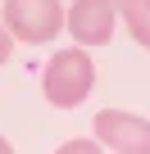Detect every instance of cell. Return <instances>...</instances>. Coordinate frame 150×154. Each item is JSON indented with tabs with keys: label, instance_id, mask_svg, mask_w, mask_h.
<instances>
[{
	"label": "cell",
	"instance_id": "3957f363",
	"mask_svg": "<svg viewBox=\"0 0 150 154\" xmlns=\"http://www.w3.org/2000/svg\"><path fill=\"white\" fill-rule=\"evenodd\" d=\"M96 145H109L118 154H150V122L123 109H100L96 113Z\"/></svg>",
	"mask_w": 150,
	"mask_h": 154
},
{
	"label": "cell",
	"instance_id": "ba28073f",
	"mask_svg": "<svg viewBox=\"0 0 150 154\" xmlns=\"http://www.w3.org/2000/svg\"><path fill=\"white\" fill-rule=\"evenodd\" d=\"M0 154H14V145H9V140H5V136H0Z\"/></svg>",
	"mask_w": 150,
	"mask_h": 154
},
{
	"label": "cell",
	"instance_id": "52a82bcc",
	"mask_svg": "<svg viewBox=\"0 0 150 154\" xmlns=\"http://www.w3.org/2000/svg\"><path fill=\"white\" fill-rule=\"evenodd\" d=\"M9 50H14V36L5 32V23H0V63H5V59H9Z\"/></svg>",
	"mask_w": 150,
	"mask_h": 154
},
{
	"label": "cell",
	"instance_id": "277c9868",
	"mask_svg": "<svg viewBox=\"0 0 150 154\" xmlns=\"http://www.w3.org/2000/svg\"><path fill=\"white\" fill-rule=\"evenodd\" d=\"M114 0H73V9L64 14L68 32L78 45H109L114 36Z\"/></svg>",
	"mask_w": 150,
	"mask_h": 154
},
{
	"label": "cell",
	"instance_id": "6da1fadb",
	"mask_svg": "<svg viewBox=\"0 0 150 154\" xmlns=\"http://www.w3.org/2000/svg\"><path fill=\"white\" fill-rule=\"evenodd\" d=\"M96 86V63L87 50H55L41 72V91L55 109H78Z\"/></svg>",
	"mask_w": 150,
	"mask_h": 154
},
{
	"label": "cell",
	"instance_id": "7a4b0ae2",
	"mask_svg": "<svg viewBox=\"0 0 150 154\" xmlns=\"http://www.w3.org/2000/svg\"><path fill=\"white\" fill-rule=\"evenodd\" d=\"M0 23L14 41H27V45H46L59 36L64 27V9L59 0H9L0 9Z\"/></svg>",
	"mask_w": 150,
	"mask_h": 154
},
{
	"label": "cell",
	"instance_id": "5b68a950",
	"mask_svg": "<svg viewBox=\"0 0 150 154\" xmlns=\"http://www.w3.org/2000/svg\"><path fill=\"white\" fill-rule=\"evenodd\" d=\"M114 14H123L132 41L150 50V0H114Z\"/></svg>",
	"mask_w": 150,
	"mask_h": 154
},
{
	"label": "cell",
	"instance_id": "8992f818",
	"mask_svg": "<svg viewBox=\"0 0 150 154\" xmlns=\"http://www.w3.org/2000/svg\"><path fill=\"white\" fill-rule=\"evenodd\" d=\"M55 154H105V145H96V140H64Z\"/></svg>",
	"mask_w": 150,
	"mask_h": 154
}]
</instances>
